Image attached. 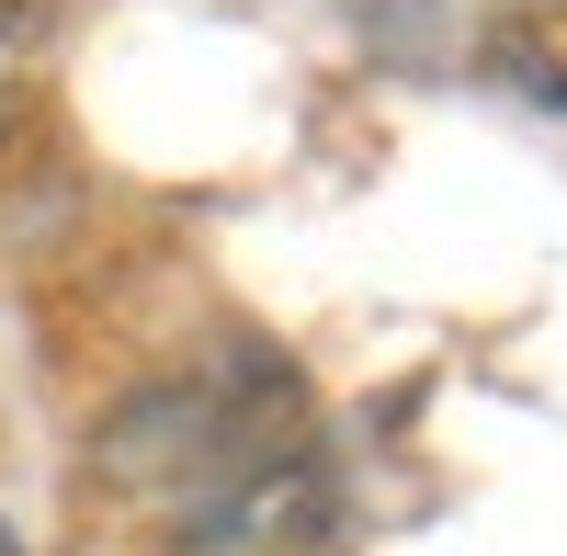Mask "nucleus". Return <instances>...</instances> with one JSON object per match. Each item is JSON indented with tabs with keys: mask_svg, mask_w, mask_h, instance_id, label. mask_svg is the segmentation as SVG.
<instances>
[{
	"mask_svg": "<svg viewBox=\"0 0 567 556\" xmlns=\"http://www.w3.org/2000/svg\"><path fill=\"white\" fill-rule=\"evenodd\" d=\"M58 12H69V0H0V80L34 69V45L58 34Z\"/></svg>",
	"mask_w": 567,
	"mask_h": 556,
	"instance_id": "7ed1b4c3",
	"label": "nucleus"
},
{
	"mask_svg": "<svg viewBox=\"0 0 567 556\" xmlns=\"http://www.w3.org/2000/svg\"><path fill=\"white\" fill-rule=\"evenodd\" d=\"M12 91H23V80H0V125H12Z\"/></svg>",
	"mask_w": 567,
	"mask_h": 556,
	"instance_id": "20e7f679",
	"label": "nucleus"
},
{
	"mask_svg": "<svg viewBox=\"0 0 567 556\" xmlns=\"http://www.w3.org/2000/svg\"><path fill=\"white\" fill-rule=\"evenodd\" d=\"M0 556H23V534H12V523H0Z\"/></svg>",
	"mask_w": 567,
	"mask_h": 556,
	"instance_id": "39448f33",
	"label": "nucleus"
},
{
	"mask_svg": "<svg viewBox=\"0 0 567 556\" xmlns=\"http://www.w3.org/2000/svg\"><path fill=\"white\" fill-rule=\"evenodd\" d=\"M477 58H488L499 91H523V103L567 114V0H488Z\"/></svg>",
	"mask_w": 567,
	"mask_h": 556,
	"instance_id": "f03ea898",
	"label": "nucleus"
},
{
	"mask_svg": "<svg viewBox=\"0 0 567 556\" xmlns=\"http://www.w3.org/2000/svg\"><path fill=\"white\" fill-rule=\"evenodd\" d=\"M103 488H125V512L182 523L205 545H284L318 500L307 466V375L261 341H216L205 363L136 387L103 443H91Z\"/></svg>",
	"mask_w": 567,
	"mask_h": 556,
	"instance_id": "f257e3e1",
	"label": "nucleus"
}]
</instances>
